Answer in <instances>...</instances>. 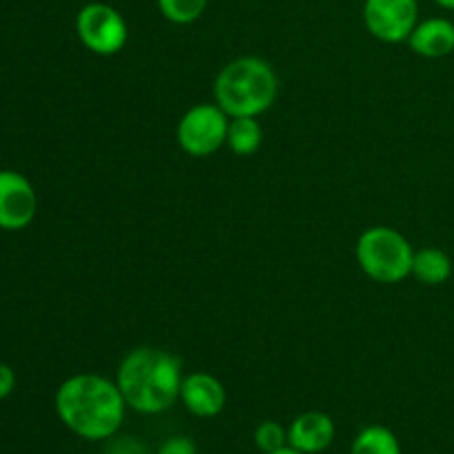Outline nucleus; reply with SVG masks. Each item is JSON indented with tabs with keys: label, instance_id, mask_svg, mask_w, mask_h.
Here are the masks:
<instances>
[{
	"label": "nucleus",
	"instance_id": "dca6fc26",
	"mask_svg": "<svg viewBox=\"0 0 454 454\" xmlns=\"http://www.w3.org/2000/svg\"><path fill=\"white\" fill-rule=\"evenodd\" d=\"M255 446L262 454H270L288 446V428L278 421H262L255 428Z\"/></svg>",
	"mask_w": 454,
	"mask_h": 454
},
{
	"label": "nucleus",
	"instance_id": "39448f33",
	"mask_svg": "<svg viewBox=\"0 0 454 454\" xmlns=\"http://www.w3.org/2000/svg\"><path fill=\"white\" fill-rule=\"evenodd\" d=\"M229 115L220 105H195L177 122V142L193 158H208L226 145Z\"/></svg>",
	"mask_w": 454,
	"mask_h": 454
},
{
	"label": "nucleus",
	"instance_id": "6ab92c4d",
	"mask_svg": "<svg viewBox=\"0 0 454 454\" xmlns=\"http://www.w3.org/2000/svg\"><path fill=\"white\" fill-rule=\"evenodd\" d=\"M13 388H16V372L7 364H0V402L7 399L13 393Z\"/></svg>",
	"mask_w": 454,
	"mask_h": 454
},
{
	"label": "nucleus",
	"instance_id": "f03ea898",
	"mask_svg": "<svg viewBox=\"0 0 454 454\" xmlns=\"http://www.w3.org/2000/svg\"><path fill=\"white\" fill-rule=\"evenodd\" d=\"M182 380L180 357L153 346L131 350L115 375L127 406L142 415L167 412L180 399Z\"/></svg>",
	"mask_w": 454,
	"mask_h": 454
},
{
	"label": "nucleus",
	"instance_id": "4468645a",
	"mask_svg": "<svg viewBox=\"0 0 454 454\" xmlns=\"http://www.w3.org/2000/svg\"><path fill=\"white\" fill-rule=\"evenodd\" d=\"M350 454H402L397 434L386 426H366L357 433Z\"/></svg>",
	"mask_w": 454,
	"mask_h": 454
},
{
	"label": "nucleus",
	"instance_id": "0eeeda50",
	"mask_svg": "<svg viewBox=\"0 0 454 454\" xmlns=\"http://www.w3.org/2000/svg\"><path fill=\"white\" fill-rule=\"evenodd\" d=\"M364 22L371 35L381 43H406L419 22L417 0H366Z\"/></svg>",
	"mask_w": 454,
	"mask_h": 454
},
{
	"label": "nucleus",
	"instance_id": "f3484780",
	"mask_svg": "<svg viewBox=\"0 0 454 454\" xmlns=\"http://www.w3.org/2000/svg\"><path fill=\"white\" fill-rule=\"evenodd\" d=\"M155 454H198V446L184 434H176V437H168Z\"/></svg>",
	"mask_w": 454,
	"mask_h": 454
},
{
	"label": "nucleus",
	"instance_id": "f8f14e48",
	"mask_svg": "<svg viewBox=\"0 0 454 454\" xmlns=\"http://www.w3.org/2000/svg\"><path fill=\"white\" fill-rule=\"evenodd\" d=\"M417 282L426 286H442L450 279L452 275V260L446 251L434 247H426L421 251H415L412 257V273Z\"/></svg>",
	"mask_w": 454,
	"mask_h": 454
},
{
	"label": "nucleus",
	"instance_id": "412c9836",
	"mask_svg": "<svg viewBox=\"0 0 454 454\" xmlns=\"http://www.w3.org/2000/svg\"><path fill=\"white\" fill-rule=\"evenodd\" d=\"M270 454H304V452L295 450V448H291V446H284V448H279V450H275V452H270Z\"/></svg>",
	"mask_w": 454,
	"mask_h": 454
},
{
	"label": "nucleus",
	"instance_id": "9b49d317",
	"mask_svg": "<svg viewBox=\"0 0 454 454\" xmlns=\"http://www.w3.org/2000/svg\"><path fill=\"white\" fill-rule=\"evenodd\" d=\"M412 51L424 58H446L454 51V22L448 18H428L417 22L408 38Z\"/></svg>",
	"mask_w": 454,
	"mask_h": 454
},
{
	"label": "nucleus",
	"instance_id": "ddd939ff",
	"mask_svg": "<svg viewBox=\"0 0 454 454\" xmlns=\"http://www.w3.org/2000/svg\"><path fill=\"white\" fill-rule=\"evenodd\" d=\"M262 142H264V129L257 122V118H251V115L231 118L226 145L231 146V151L235 155H244L247 158V155L257 153Z\"/></svg>",
	"mask_w": 454,
	"mask_h": 454
},
{
	"label": "nucleus",
	"instance_id": "1a4fd4ad",
	"mask_svg": "<svg viewBox=\"0 0 454 454\" xmlns=\"http://www.w3.org/2000/svg\"><path fill=\"white\" fill-rule=\"evenodd\" d=\"M180 399L193 417L211 419L224 411L226 388L217 377L208 375V372H193L182 380Z\"/></svg>",
	"mask_w": 454,
	"mask_h": 454
},
{
	"label": "nucleus",
	"instance_id": "aec40b11",
	"mask_svg": "<svg viewBox=\"0 0 454 454\" xmlns=\"http://www.w3.org/2000/svg\"><path fill=\"white\" fill-rule=\"evenodd\" d=\"M442 9H448V12H454V0H434Z\"/></svg>",
	"mask_w": 454,
	"mask_h": 454
},
{
	"label": "nucleus",
	"instance_id": "f257e3e1",
	"mask_svg": "<svg viewBox=\"0 0 454 454\" xmlns=\"http://www.w3.org/2000/svg\"><path fill=\"white\" fill-rule=\"evenodd\" d=\"M127 402L118 384L100 375H74L56 393V412L62 424L87 442H106L122 428Z\"/></svg>",
	"mask_w": 454,
	"mask_h": 454
},
{
	"label": "nucleus",
	"instance_id": "20e7f679",
	"mask_svg": "<svg viewBox=\"0 0 454 454\" xmlns=\"http://www.w3.org/2000/svg\"><path fill=\"white\" fill-rule=\"evenodd\" d=\"M355 255L371 279L380 284H399L412 273L415 251L399 231L390 226H372L359 235Z\"/></svg>",
	"mask_w": 454,
	"mask_h": 454
},
{
	"label": "nucleus",
	"instance_id": "2eb2a0df",
	"mask_svg": "<svg viewBox=\"0 0 454 454\" xmlns=\"http://www.w3.org/2000/svg\"><path fill=\"white\" fill-rule=\"evenodd\" d=\"M208 0H158V7L168 22L191 25L198 20L207 9Z\"/></svg>",
	"mask_w": 454,
	"mask_h": 454
},
{
	"label": "nucleus",
	"instance_id": "a211bd4d",
	"mask_svg": "<svg viewBox=\"0 0 454 454\" xmlns=\"http://www.w3.org/2000/svg\"><path fill=\"white\" fill-rule=\"evenodd\" d=\"M106 454H146V448L142 443H137L136 439L122 437L115 443H111Z\"/></svg>",
	"mask_w": 454,
	"mask_h": 454
},
{
	"label": "nucleus",
	"instance_id": "6e6552de",
	"mask_svg": "<svg viewBox=\"0 0 454 454\" xmlns=\"http://www.w3.org/2000/svg\"><path fill=\"white\" fill-rule=\"evenodd\" d=\"M38 213L34 184L16 171H0V229L22 231Z\"/></svg>",
	"mask_w": 454,
	"mask_h": 454
},
{
	"label": "nucleus",
	"instance_id": "7ed1b4c3",
	"mask_svg": "<svg viewBox=\"0 0 454 454\" xmlns=\"http://www.w3.org/2000/svg\"><path fill=\"white\" fill-rule=\"evenodd\" d=\"M213 91L215 102L229 118H257L278 100L279 80L269 62L255 56H244L222 67Z\"/></svg>",
	"mask_w": 454,
	"mask_h": 454
},
{
	"label": "nucleus",
	"instance_id": "423d86ee",
	"mask_svg": "<svg viewBox=\"0 0 454 454\" xmlns=\"http://www.w3.org/2000/svg\"><path fill=\"white\" fill-rule=\"evenodd\" d=\"M80 43L96 56H115L129 40V27L122 13L105 3H89L75 16Z\"/></svg>",
	"mask_w": 454,
	"mask_h": 454
},
{
	"label": "nucleus",
	"instance_id": "9d476101",
	"mask_svg": "<svg viewBox=\"0 0 454 454\" xmlns=\"http://www.w3.org/2000/svg\"><path fill=\"white\" fill-rule=\"evenodd\" d=\"M335 442V421L326 412H301L288 426V446L304 454H319Z\"/></svg>",
	"mask_w": 454,
	"mask_h": 454
}]
</instances>
